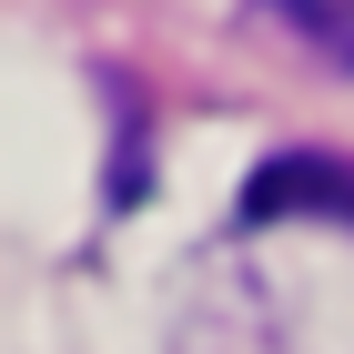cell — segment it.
<instances>
[{"mask_svg": "<svg viewBox=\"0 0 354 354\" xmlns=\"http://www.w3.org/2000/svg\"><path fill=\"white\" fill-rule=\"evenodd\" d=\"M263 21H283L314 61L354 71V0H263Z\"/></svg>", "mask_w": 354, "mask_h": 354, "instance_id": "2", "label": "cell"}, {"mask_svg": "<svg viewBox=\"0 0 354 354\" xmlns=\"http://www.w3.org/2000/svg\"><path fill=\"white\" fill-rule=\"evenodd\" d=\"M283 213L354 223V162H334V152H283V162H263L253 192H243V223H283Z\"/></svg>", "mask_w": 354, "mask_h": 354, "instance_id": "1", "label": "cell"}]
</instances>
